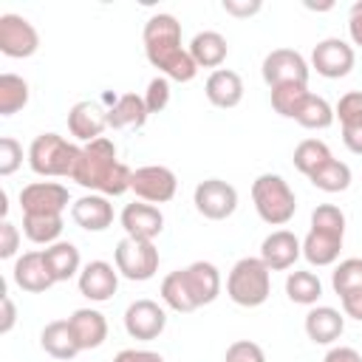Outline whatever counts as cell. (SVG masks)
I'll return each mask as SVG.
<instances>
[{
  "label": "cell",
  "instance_id": "obj_40",
  "mask_svg": "<svg viewBox=\"0 0 362 362\" xmlns=\"http://www.w3.org/2000/svg\"><path fill=\"white\" fill-rule=\"evenodd\" d=\"M23 164V144L14 136H3L0 139V175L8 178L20 170Z\"/></svg>",
  "mask_w": 362,
  "mask_h": 362
},
{
  "label": "cell",
  "instance_id": "obj_2",
  "mask_svg": "<svg viewBox=\"0 0 362 362\" xmlns=\"http://www.w3.org/2000/svg\"><path fill=\"white\" fill-rule=\"evenodd\" d=\"M130 178H133V170L119 161L116 144L107 136L79 147V158L71 173V181H76L79 187L116 198L130 189Z\"/></svg>",
  "mask_w": 362,
  "mask_h": 362
},
{
  "label": "cell",
  "instance_id": "obj_22",
  "mask_svg": "<svg viewBox=\"0 0 362 362\" xmlns=\"http://www.w3.org/2000/svg\"><path fill=\"white\" fill-rule=\"evenodd\" d=\"M334 116L339 119L342 127V144L354 156H362V90L342 93L339 102L334 105Z\"/></svg>",
  "mask_w": 362,
  "mask_h": 362
},
{
  "label": "cell",
  "instance_id": "obj_10",
  "mask_svg": "<svg viewBox=\"0 0 362 362\" xmlns=\"http://www.w3.org/2000/svg\"><path fill=\"white\" fill-rule=\"evenodd\" d=\"M40 48V34L23 14H0V51L11 59H28Z\"/></svg>",
  "mask_w": 362,
  "mask_h": 362
},
{
  "label": "cell",
  "instance_id": "obj_43",
  "mask_svg": "<svg viewBox=\"0 0 362 362\" xmlns=\"http://www.w3.org/2000/svg\"><path fill=\"white\" fill-rule=\"evenodd\" d=\"M221 8L226 14H232V17H252V14H257L263 8V3L260 0H223Z\"/></svg>",
  "mask_w": 362,
  "mask_h": 362
},
{
  "label": "cell",
  "instance_id": "obj_30",
  "mask_svg": "<svg viewBox=\"0 0 362 362\" xmlns=\"http://www.w3.org/2000/svg\"><path fill=\"white\" fill-rule=\"evenodd\" d=\"M286 297L297 305H317L322 297V280L308 269H294L286 277Z\"/></svg>",
  "mask_w": 362,
  "mask_h": 362
},
{
  "label": "cell",
  "instance_id": "obj_18",
  "mask_svg": "<svg viewBox=\"0 0 362 362\" xmlns=\"http://www.w3.org/2000/svg\"><path fill=\"white\" fill-rule=\"evenodd\" d=\"M68 130L76 141H96L107 130V107L96 99H82L68 110Z\"/></svg>",
  "mask_w": 362,
  "mask_h": 362
},
{
  "label": "cell",
  "instance_id": "obj_14",
  "mask_svg": "<svg viewBox=\"0 0 362 362\" xmlns=\"http://www.w3.org/2000/svg\"><path fill=\"white\" fill-rule=\"evenodd\" d=\"M119 269L107 260H90L82 266L79 277H76V286H79V294L88 297L90 303H107L116 288H119Z\"/></svg>",
  "mask_w": 362,
  "mask_h": 362
},
{
  "label": "cell",
  "instance_id": "obj_26",
  "mask_svg": "<svg viewBox=\"0 0 362 362\" xmlns=\"http://www.w3.org/2000/svg\"><path fill=\"white\" fill-rule=\"evenodd\" d=\"M42 260H45V269L54 277V283H65L71 277H79V272H82L79 249L71 240H57V243L45 246L42 249Z\"/></svg>",
  "mask_w": 362,
  "mask_h": 362
},
{
  "label": "cell",
  "instance_id": "obj_11",
  "mask_svg": "<svg viewBox=\"0 0 362 362\" xmlns=\"http://www.w3.org/2000/svg\"><path fill=\"white\" fill-rule=\"evenodd\" d=\"M68 204V187H62L59 181H31L20 189L23 215H62Z\"/></svg>",
  "mask_w": 362,
  "mask_h": 362
},
{
  "label": "cell",
  "instance_id": "obj_7",
  "mask_svg": "<svg viewBox=\"0 0 362 362\" xmlns=\"http://www.w3.org/2000/svg\"><path fill=\"white\" fill-rule=\"evenodd\" d=\"M260 74H263V82L269 85V90L277 88V85H291V82L294 85H308L311 65L294 48H274L263 57Z\"/></svg>",
  "mask_w": 362,
  "mask_h": 362
},
{
  "label": "cell",
  "instance_id": "obj_47",
  "mask_svg": "<svg viewBox=\"0 0 362 362\" xmlns=\"http://www.w3.org/2000/svg\"><path fill=\"white\" fill-rule=\"evenodd\" d=\"M322 362H362V354L351 345H334Z\"/></svg>",
  "mask_w": 362,
  "mask_h": 362
},
{
  "label": "cell",
  "instance_id": "obj_19",
  "mask_svg": "<svg viewBox=\"0 0 362 362\" xmlns=\"http://www.w3.org/2000/svg\"><path fill=\"white\" fill-rule=\"evenodd\" d=\"M71 218L85 232H105L113 223V204L107 195L88 192L71 204Z\"/></svg>",
  "mask_w": 362,
  "mask_h": 362
},
{
  "label": "cell",
  "instance_id": "obj_49",
  "mask_svg": "<svg viewBox=\"0 0 362 362\" xmlns=\"http://www.w3.org/2000/svg\"><path fill=\"white\" fill-rule=\"evenodd\" d=\"M305 8H311V11H328V8H334V3H305Z\"/></svg>",
  "mask_w": 362,
  "mask_h": 362
},
{
  "label": "cell",
  "instance_id": "obj_12",
  "mask_svg": "<svg viewBox=\"0 0 362 362\" xmlns=\"http://www.w3.org/2000/svg\"><path fill=\"white\" fill-rule=\"evenodd\" d=\"M356 62L354 45L339 37H325L311 48V68L325 79H342Z\"/></svg>",
  "mask_w": 362,
  "mask_h": 362
},
{
  "label": "cell",
  "instance_id": "obj_25",
  "mask_svg": "<svg viewBox=\"0 0 362 362\" xmlns=\"http://www.w3.org/2000/svg\"><path fill=\"white\" fill-rule=\"evenodd\" d=\"M68 325L76 337V345L79 351H90V348H99L105 345L107 339V320L102 311L96 308H76L71 317H68Z\"/></svg>",
  "mask_w": 362,
  "mask_h": 362
},
{
  "label": "cell",
  "instance_id": "obj_29",
  "mask_svg": "<svg viewBox=\"0 0 362 362\" xmlns=\"http://www.w3.org/2000/svg\"><path fill=\"white\" fill-rule=\"evenodd\" d=\"M189 57L195 59L198 68H212L218 71L229 54V42L221 31H198L192 40H189Z\"/></svg>",
  "mask_w": 362,
  "mask_h": 362
},
{
  "label": "cell",
  "instance_id": "obj_36",
  "mask_svg": "<svg viewBox=\"0 0 362 362\" xmlns=\"http://www.w3.org/2000/svg\"><path fill=\"white\" fill-rule=\"evenodd\" d=\"M328 158H334L331 156V150H328V144L322 141V139H303L297 147H294V156H291V161H294V167L308 178L317 167H322Z\"/></svg>",
  "mask_w": 362,
  "mask_h": 362
},
{
  "label": "cell",
  "instance_id": "obj_41",
  "mask_svg": "<svg viewBox=\"0 0 362 362\" xmlns=\"http://www.w3.org/2000/svg\"><path fill=\"white\" fill-rule=\"evenodd\" d=\"M223 362H266V354L257 342L252 339H235L226 354H223Z\"/></svg>",
  "mask_w": 362,
  "mask_h": 362
},
{
  "label": "cell",
  "instance_id": "obj_3",
  "mask_svg": "<svg viewBox=\"0 0 362 362\" xmlns=\"http://www.w3.org/2000/svg\"><path fill=\"white\" fill-rule=\"evenodd\" d=\"M252 204L263 223L286 226L297 212V195L277 173H263L252 181Z\"/></svg>",
  "mask_w": 362,
  "mask_h": 362
},
{
  "label": "cell",
  "instance_id": "obj_38",
  "mask_svg": "<svg viewBox=\"0 0 362 362\" xmlns=\"http://www.w3.org/2000/svg\"><path fill=\"white\" fill-rule=\"evenodd\" d=\"M331 288L337 297L362 288V257H345L331 272Z\"/></svg>",
  "mask_w": 362,
  "mask_h": 362
},
{
  "label": "cell",
  "instance_id": "obj_20",
  "mask_svg": "<svg viewBox=\"0 0 362 362\" xmlns=\"http://www.w3.org/2000/svg\"><path fill=\"white\" fill-rule=\"evenodd\" d=\"M342 240L345 232H334V229H320V226H308V235L303 238V257L322 269V266H337L339 252H342Z\"/></svg>",
  "mask_w": 362,
  "mask_h": 362
},
{
  "label": "cell",
  "instance_id": "obj_28",
  "mask_svg": "<svg viewBox=\"0 0 362 362\" xmlns=\"http://www.w3.org/2000/svg\"><path fill=\"white\" fill-rule=\"evenodd\" d=\"M40 348L57 362H68L79 354V345H76V337H74L68 320H51L40 331Z\"/></svg>",
  "mask_w": 362,
  "mask_h": 362
},
{
  "label": "cell",
  "instance_id": "obj_42",
  "mask_svg": "<svg viewBox=\"0 0 362 362\" xmlns=\"http://www.w3.org/2000/svg\"><path fill=\"white\" fill-rule=\"evenodd\" d=\"M17 249H20V229L8 218H3V223H0V257L8 260L17 255Z\"/></svg>",
  "mask_w": 362,
  "mask_h": 362
},
{
  "label": "cell",
  "instance_id": "obj_13",
  "mask_svg": "<svg viewBox=\"0 0 362 362\" xmlns=\"http://www.w3.org/2000/svg\"><path fill=\"white\" fill-rule=\"evenodd\" d=\"M124 331L133 337V339H141V342H150V339H158L167 328V311L164 305H158L156 300H133L127 308H124Z\"/></svg>",
  "mask_w": 362,
  "mask_h": 362
},
{
  "label": "cell",
  "instance_id": "obj_34",
  "mask_svg": "<svg viewBox=\"0 0 362 362\" xmlns=\"http://www.w3.org/2000/svg\"><path fill=\"white\" fill-rule=\"evenodd\" d=\"M334 107H331V102L325 99V96H320V93H308V99H305V105L300 107V113H297V124L300 127H305V130H325V127H331L334 124Z\"/></svg>",
  "mask_w": 362,
  "mask_h": 362
},
{
  "label": "cell",
  "instance_id": "obj_16",
  "mask_svg": "<svg viewBox=\"0 0 362 362\" xmlns=\"http://www.w3.org/2000/svg\"><path fill=\"white\" fill-rule=\"evenodd\" d=\"M303 257V240L288 229H274L260 243V260L269 272H286Z\"/></svg>",
  "mask_w": 362,
  "mask_h": 362
},
{
  "label": "cell",
  "instance_id": "obj_9",
  "mask_svg": "<svg viewBox=\"0 0 362 362\" xmlns=\"http://www.w3.org/2000/svg\"><path fill=\"white\" fill-rule=\"evenodd\" d=\"M175 189H178V178L164 164H144L133 170L130 192H136V198L144 204H167L175 198Z\"/></svg>",
  "mask_w": 362,
  "mask_h": 362
},
{
  "label": "cell",
  "instance_id": "obj_39",
  "mask_svg": "<svg viewBox=\"0 0 362 362\" xmlns=\"http://www.w3.org/2000/svg\"><path fill=\"white\" fill-rule=\"evenodd\" d=\"M170 79L167 76H153L147 82V90H144V105H147V113H161L167 105H170Z\"/></svg>",
  "mask_w": 362,
  "mask_h": 362
},
{
  "label": "cell",
  "instance_id": "obj_32",
  "mask_svg": "<svg viewBox=\"0 0 362 362\" xmlns=\"http://www.w3.org/2000/svg\"><path fill=\"white\" fill-rule=\"evenodd\" d=\"M351 178H354L351 175V167L345 161H339V158H328L322 167H317L308 175V181L317 189H322V192H345L351 187Z\"/></svg>",
  "mask_w": 362,
  "mask_h": 362
},
{
  "label": "cell",
  "instance_id": "obj_24",
  "mask_svg": "<svg viewBox=\"0 0 362 362\" xmlns=\"http://www.w3.org/2000/svg\"><path fill=\"white\" fill-rule=\"evenodd\" d=\"M204 93H206L209 105H215V107H223V110L238 107L240 99H243V79L232 68H218L206 76Z\"/></svg>",
  "mask_w": 362,
  "mask_h": 362
},
{
  "label": "cell",
  "instance_id": "obj_4",
  "mask_svg": "<svg viewBox=\"0 0 362 362\" xmlns=\"http://www.w3.org/2000/svg\"><path fill=\"white\" fill-rule=\"evenodd\" d=\"M272 294V272L260 257H240L226 274V297L240 308H257Z\"/></svg>",
  "mask_w": 362,
  "mask_h": 362
},
{
  "label": "cell",
  "instance_id": "obj_15",
  "mask_svg": "<svg viewBox=\"0 0 362 362\" xmlns=\"http://www.w3.org/2000/svg\"><path fill=\"white\" fill-rule=\"evenodd\" d=\"M119 223L124 229L127 238H136V240H156L161 232H164V215L156 204H144V201H133V204H124L122 215H119Z\"/></svg>",
  "mask_w": 362,
  "mask_h": 362
},
{
  "label": "cell",
  "instance_id": "obj_44",
  "mask_svg": "<svg viewBox=\"0 0 362 362\" xmlns=\"http://www.w3.org/2000/svg\"><path fill=\"white\" fill-rule=\"evenodd\" d=\"M348 37H351V45L362 48V0H356L348 8Z\"/></svg>",
  "mask_w": 362,
  "mask_h": 362
},
{
  "label": "cell",
  "instance_id": "obj_45",
  "mask_svg": "<svg viewBox=\"0 0 362 362\" xmlns=\"http://www.w3.org/2000/svg\"><path fill=\"white\" fill-rule=\"evenodd\" d=\"M113 362H164V356L147 348H124L113 356Z\"/></svg>",
  "mask_w": 362,
  "mask_h": 362
},
{
  "label": "cell",
  "instance_id": "obj_35",
  "mask_svg": "<svg viewBox=\"0 0 362 362\" xmlns=\"http://www.w3.org/2000/svg\"><path fill=\"white\" fill-rule=\"evenodd\" d=\"M158 294H161V303H164L170 311H175V314H189V311H195V303H192V297H189V291H187V286H184L181 269L170 272V274L161 280Z\"/></svg>",
  "mask_w": 362,
  "mask_h": 362
},
{
  "label": "cell",
  "instance_id": "obj_27",
  "mask_svg": "<svg viewBox=\"0 0 362 362\" xmlns=\"http://www.w3.org/2000/svg\"><path fill=\"white\" fill-rule=\"evenodd\" d=\"M147 105H144V96L139 93H122V96H113L110 107H107V127L110 130H139L144 127L147 122Z\"/></svg>",
  "mask_w": 362,
  "mask_h": 362
},
{
  "label": "cell",
  "instance_id": "obj_17",
  "mask_svg": "<svg viewBox=\"0 0 362 362\" xmlns=\"http://www.w3.org/2000/svg\"><path fill=\"white\" fill-rule=\"evenodd\" d=\"M181 277H184V286H187V291H189L195 308L215 303L218 294H221V286H223L218 266L209 263V260H195V263L184 266V269H181Z\"/></svg>",
  "mask_w": 362,
  "mask_h": 362
},
{
  "label": "cell",
  "instance_id": "obj_37",
  "mask_svg": "<svg viewBox=\"0 0 362 362\" xmlns=\"http://www.w3.org/2000/svg\"><path fill=\"white\" fill-rule=\"evenodd\" d=\"M272 93V107L283 116V119H297V113H300V107L305 105V99H308V85H277V88H272L269 90Z\"/></svg>",
  "mask_w": 362,
  "mask_h": 362
},
{
  "label": "cell",
  "instance_id": "obj_21",
  "mask_svg": "<svg viewBox=\"0 0 362 362\" xmlns=\"http://www.w3.org/2000/svg\"><path fill=\"white\" fill-rule=\"evenodd\" d=\"M303 328L314 345H334L345 331V314L334 305H311Z\"/></svg>",
  "mask_w": 362,
  "mask_h": 362
},
{
  "label": "cell",
  "instance_id": "obj_46",
  "mask_svg": "<svg viewBox=\"0 0 362 362\" xmlns=\"http://www.w3.org/2000/svg\"><path fill=\"white\" fill-rule=\"evenodd\" d=\"M339 303H342V314L345 317L362 322V288L359 291H351V294H342Z\"/></svg>",
  "mask_w": 362,
  "mask_h": 362
},
{
  "label": "cell",
  "instance_id": "obj_23",
  "mask_svg": "<svg viewBox=\"0 0 362 362\" xmlns=\"http://www.w3.org/2000/svg\"><path fill=\"white\" fill-rule=\"evenodd\" d=\"M11 277L17 283V288L28 291V294H42L54 286V277L48 274L45 269V260H42V249L37 252H25L14 260V269H11Z\"/></svg>",
  "mask_w": 362,
  "mask_h": 362
},
{
  "label": "cell",
  "instance_id": "obj_5",
  "mask_svg": "<svg viewBox=\"0 0 362 362\" xmlns=\"http://www.w3.org/2000/svg\"><path fill=\"white\" fill-rule=\"evenodd\" d=\"M79 147L59 133H40L28 147V167L45 178H71Z\"/></svg>",
  "mask_w": 362,
  "mask_h": 362
},
{
  "label": "cell",
  "instance_id": "obj_48",
  "mask_svg": "<svg viewBox=\"0 0 362 362\" xmlns=\"http://www.w3.org/2000/svg\"><path fill=\"white\" fill-rule=\"evenodd\" d=\"M0 305H3V314H0V334H8L11 328H14V322H17V308H14V303H11V297L3 291V297H0Z\"/></svg>",
  "mask_w": 362,
  "mask_h": 362
},
{
  "label": "cell",
  "instance_id": "obj_1",
  "mask_svg": "<svg viewBox=\"0 0 362 362\" xmlns=\"http://www.w3.org/2000/svg\"><path fill=\"white\" fill-rule=\"evenodd\" d=\"M141 42H144L147 62L161 76H167L170 82H189V79H195L198 65L189 57V51L181 45V23L173 14L158 11V14L147 17L144 31H141Z\"/></svg>",
  "mask_w": 362,
  "mask_h": 362
},
{
  "label": "cell",
  "instance_id": "obj_8",
  "mask_svg": "<svg viewBox=\"0 0 362 362\" xmlns=\"http://www.w3.org/2000/svg\"><path fill=\"white\" fill-rule=\"evenodd\" d=\"M192 204L206 221H226L238 209V189L223 178H204L192 192Z\"/></svg>",
  "mask_w": 362,
  "mask_h": 362
},
{
  "label": "cell",
  "instance_id": "obj_33",
  "mask_svg": "<svg viewBox=\"0 0 362 362\" xmlns=\"http://www.w3.org/2000/svg\"><path fill=\"white\" fill-rule=\"evenodd\" d=\"M28 82L17 74H0V116H14L28 105Z\"/></svg>",
  "mask_w": 362,
  "mask_h": 362
},
{
  "label": "cell",
  "instance_id": "obj_31",
  "mask_svg": "<svg viewBox=\"0 0 362 362\" xmlns=\"http://www.w3.org/2000/svg\"><path fill=\"white\" fill-rule=\"evenodd\" d=\"M65 229L62 215H23V235L37 246H51Z\"/></svg>",
  "mask_w": 362,
  "mask_h": 362
},
{
  "label": "cell",
  "instance_id": "obj_6",
  "mask_svg": "<svg viewBox=\"0 0 362 362\" xmlns=\"http://www.w3.org/2000/svg\"><path fill=\"white\" fill-rule=\"evenodd\" d=\"M158 249L153 240H136V238H122L113 249V266L124 280L144 283L158 272Z\"/></svg>",
  "mask_w": 362,
  "mask_h": 362
}]
</instances>
